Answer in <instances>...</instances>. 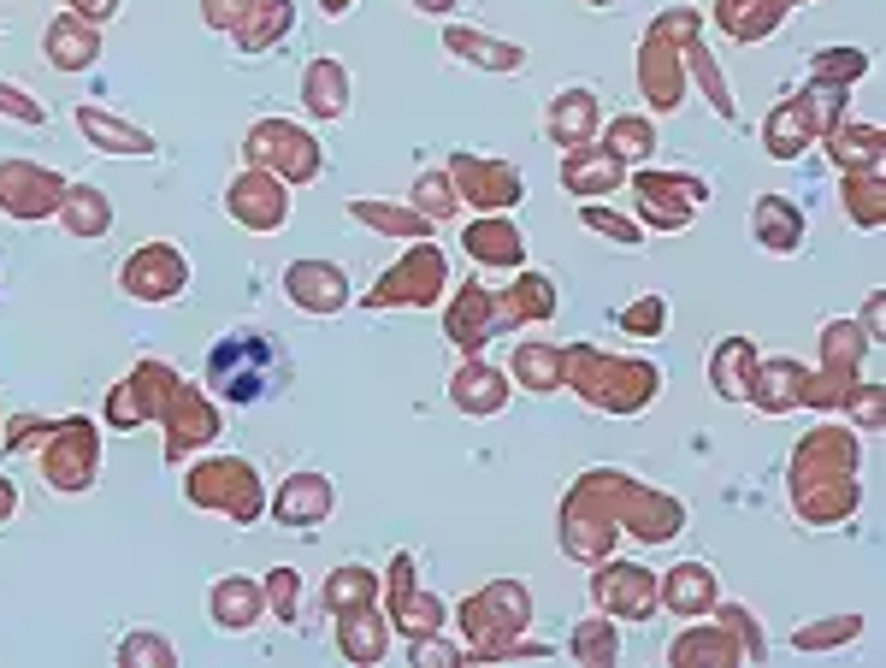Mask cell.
Returning a JSON list of instances; mask_svg holds the SVG:
<instances>
[{
  "instance_id": "obj_1",
  "label": "cell",
  "mask_w": 886,
  "mask_h": 668,
  "mask_svg": "<svg viewBox=\"0 0 886 668\" xmlns=\"http://www.w3.org/2000/svg\"><path fill=\"white\" fill-rule=\"evenodd\" d=\"M284 379H290V355H284L266 332H254V326L225 332L213 343V355H207V385H213L225 402H237V408L272 402L284 391Z\"/></svg>"
},
{
  "instance_id": "obj_9",
  "label": "cell",
  "mask_w": 886,
  "mask_h": 668,
  "mask_svg": "<svg viewBox=\"0 0 886 668\" xmlns=\"http://www.w3.org/2000/svg\"><path fill=\"white\" fill-rule=\"evenodd\" d=\"M656 320H668V308H656V302H644V308H633V314H627V326H633V332L656 326Z\"/></svg>"
},
{
  "instance_id": "obj_5",
  "label": "cell",
  "mask_w": 886,
  "mask_h": 668,
  "mask_svg": "<svg viewBox=\"0 0 886 668\" xmlns=\"http://www.w3.org/2000/svg\"><path fill=\"white\" fill-rule=\"evenodd\" d=\"M325 503H331V497H325L319 473H302V479H296V491H290V497H278V515H308V521H314Z\"/></svg>"
},
{
  "instance_id": "obj_3",
  "label": "cell",
  "mask_w": 886,
  "mask_h": 668,
  "mask_svg": "<svg viewBox=\"0 0 886 668\" xmlns=\"http://www.w3.org/2000/svg\"><path fill=\"white\" fill-rule=\"evenodd\" d=\"M449 48H455L461 60H473V66H491V71L526 66V54H520V48H508V42H485V36H467V30H449Z\"/></svg>"
},
{
  "instance_id": "obj_7",
  "label": "cell",
  "mask_w": 886,
  "mask_h": 668,
  "mask_svg": "<svg viewBox=\"0 0 886 668\" xmlns=\"http://www.w3.org/2000/svg\"><path fill=\"white\" fill-rule=\"evenodd\" d=\"M703 580H709V568H697V562H692V568H680V580H674V592H668V598H674V603H692Z\"/></svg>"
},
{
  "instance_id": "obj_8",
  "label": "cell",
  "mask_w": 886,
  "mask_h": 668,
  "mask_svg": "<svg viewBox=\"0 0 886 668\" xmlns=\"http://www.w3.org/2000/svg\"><path fill=\"white\" fill-rule=\"evenodd\" d=\"M615 136L627 142L621 154H644V142H650V131H644V125H615V131H609V142H615Z\"/></svg>"
},
{
  "instance_id": "obj_4",
  "label": "cell",
  "mask_w": 886,
  "mask_h": 668,
  "mask_svg": "<svg viewBox=\"0 0 886 668\" xmlns=\"http://www.w3.org/2000/svg\"><path fill=\"white\" fill-rule=\"evenodd\" d=\"M467 249L485 255V261H520V237H514L508 225H479V231H467Z\"/></svg>"
},
{
  "instance_id": "obj_6",
  "label": "cell",
  "mask_w": 886,
  "mask_h": 668,
  "mask_svg": "<svg viewBox=\"0 0 886 668\" xmlns=\"http://www.w3.org/2000/svg\"><path fill=\"white\" fill-rule=\"evenodd\" d=\"M585 219H591V225H597V231H609V237H621V243H627V249H638V231H633V225H627V219H615V213H597V207H591V213H585Z\"/></svg>"
},
{
  "instance_id": "obj_2",
  "label": "cell",
  "mask_w": 886,
  "mask_h": 668,
  "mask_svg": "<svg viewBox=\"0 0 886 668\" xmlns=\"http://www.w3.org/2000/svg\"><path fill=\"white\" fill-rule=\"evenodd\" d=\"M751 231H757L762 249H774V255H786V249H798V237H804V219H798V207L780 196H768L751 213Z\"/></svg>"
}]
</instances>
